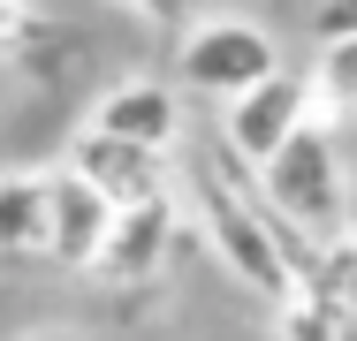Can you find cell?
I'll use <instances>...</instances> for the list:
<instances>
[{
  "mask_svg": "<svg viewBox=\"0 0 357 341\" xmlns=\"http://www.w3.org/2000/svg\"><path fill=\"white\" fill-rule=\"evenodd\" d=\"M312 76H296V68H266L259 84H243L236 99H220V136H228V152H243L251 167L282 144L289 129H304L312 122Z\"/></svg>",
  "mask_w": 357,
  "mask_h": 341,
  "instance_id": "obj_4",
  "label": "cell"
},
{
  "mask_svg": "<svg viewBox=\"0 0 357 341\" xmlns=\"http://www.w3.org/2000/svg\"><path fill=\"white\" fill-rule=\"evenodd\" d=\"M38 38H54V23L31 15L23 0H0V54H23V46H38Z\"/></svg>",
  "mask_w": 357,
  "mask_h": 341,
  "instance_id": "obj_11",
  "label": "cell"
},
{
  "mask_svg": "<svg viewBox=\"0 0 357 341\" xmlns=\"http://www.w3.org/2000/svg\"><path fill=\"white\" fill-rule=\"evenodd\" d=\"M259 198L266 212L282 220L289 235V258L304 266L312 251H335L342 235H350V167H342V152H335V136L319 129V122H304V129H289L259 167Z\"/></svg>",
  "mask_w": 357,
  "mask_h": 341,
  "instance_id": "obj_2",
  "label": "cell"
},
{
  "mask_svg": "<svg viewBox=\"0 0 357 341\" xmlns=\"http://www.w3.org/2000/svg\"><path fill=\"white\" fill-rule=\"evenodd\" d=\"M122 8H130V15H152V23H167V15L183 8V0H122Z\"/></svg>",
  "mask_w": 357,
  "mask_h": 341,
  "instance_id": "obj_13",
  "label": "cell"
},
{
  "mask_svg": "<svg viewBox=\"0 0 357 341\" xmlns=\"http://www.w3.org/2000/svg\"><path fill=\"white\" fill-rule=\"evenodd\" d=\"M167 251H175V205L160 190V198L114 205V228H107V243H99V273H114V280H152Z\"/></svg>",
  "mask_w": 357,
  "mask_h": 341,
  "instance_id": "obj_7",
  "label": "cell"
},
{
  "mask_svg": "<svg viewBox=\"0 0 357 341\" xmlns=\"http://www.w3.org/2000/svg\"><path fill=\"white\" fill-rule=\"evenodd\" d=\"M350 114H357V106H350Z\"/></svg>",
  "mask_w": 357,
  "mask_h": 341,
  "instance_id": "obj_14",
  "label": "cell"
},
{
  "mask_svg": "<svg viewBox=\"0 0 357 341\" xmlns=\"http://www.w3.org/2000/svg\"><path fill=\"white\" fill-rule=\"evenodd\" d=\"M266 68H282V54H274V31L251 23V15H213V23H198L175 46V76L190 91H206V99H236Z\"/></svg>",
  "mask_w": 357,
  "mask_h": 341,
  "instance_id": "obj_3",
  "label": "cell"
},
{
  "mask_svg": "<svg viewBox=\"0 0 357 341\" xmlns=\"http://www.w3.org/2000/svg\"><path fill=\"white\" fill-rule=\"evenodd\" d=\"M69 167L84 182H99L114 205H137V198H160L167 190V152L160 144H137V136H107L84 122V136L69 144Z\"/></svg>",
  "mask_w": 357,
  "mask_h": 341,
  "instance_id": "obj_6",
  "label": "cell"
},
{
  "mask_svg": "<svg viewBox=\"0 0 357 341\" xmlns=\"http://www.w3.org/2000/svg\"><path fill=\"white\" fill-rule=\"evenodd\" d=\"M107 228H114V198H107L99 182H84L76 167L46 175V243H38L46 258H61V266H99Z\"/></svg>",
  "mask_w": 357,
  "mask_h": 341,
  "instance_id": "obj_5",
  "label": "cell"
},
{
  "mask_svg": "<svg viewBox=\"0 0 357 341\" xmlns=\"http://www.w3.org/2000/svg\"><path fill=\"white\" fill-rule=\"evenodd\" d=\"M46 243V175H8L0 182V251H38Z\"/></svg>",
  "mask_w": 357,
  "mask_h": 341,
  "instance_id": "obj_9",
  "label": "cell"
},
{
  "mask_svg": "<svg viewBox=\"0 0 357 341\" xmlns=\"http://www.w3.org/2000/svg\"><path fill=\"white\" fill-rule=\"evenodd\" d=\"M312 99H327V106H357V31H350V38H319Z\"/></svg>",
  "mask_w": 357,
  "mask_h": 341,
  "instance_id": "obj_10",
  "label": "cell"
},
{
  "mask_svg": "<svg viewBox=\"0 0 357 341\" xmlns=\"http://www.w3.org/2000/svg\"><path fill=\"white\" fill-rule=\"evenodd\" d=\"M91 129L137 136V144H160V152H167V144H175V129H183V106H175V91H167V84L130 76V84H107V91H99Z\"/></svg>",
  "mask_w": 357,
  "mask_h": 341,
  "instance_id": "obj_8",
  "label": "cell"
},
{
  "mask_svg": "<svg viewBox=\"0 0 357 341\" xmlns=\"http://www.w3.org/2000/svg\"><path fill=\"white\" fill-rule=\"evenodd\" d=\"M357 31V0H319L312 8V38H350Z\"/></svg>",
  "mask_w": 357,
  "mask_h": 341,
  "instance_id": "obj_12",
  "label": "cell"
},
{
  "mask_svg": "<svg viewBox=\"0 0 357 341\" xmlns=\"http://www.w3.org/2000/svg\"><path fill=\"white\" fill-rule=\"evenodd\" d=\"M183 175H190L198 228H206L213 258L236 273L251 296L289 303V296H296V258H289V235H282V220L266 212V198L243 182V175H251V159H243V152H228V136H220L213 152H198Z\"/></svg>",
  "mask_w": 357,
  "mask_h": 341,
  "instance_id": "obj_1",
  "label": "cell"
}]
</instances>
